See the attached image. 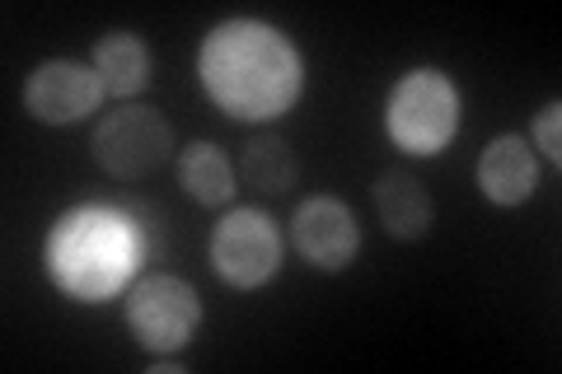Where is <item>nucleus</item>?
Here are the masks:
<instances>
[{
  "instance_id": "5",
  "label": "nucleus",
  "mask_w": 562,
  "mask_h": 374,
  "mask_svg": "<svg viewBox=\"0 0 562 374\" xmlns=\"http://www.w3.org/2000/svg\"><path fill=\"white\" fill-rule=\"evenodd\" d=\"M206 262L231 291H262L272 286L286 262V235L272 211L262 206H231L211 225Z\"/></svg>"
},
{
  "instance_id": "11",
  "label": "nucleus",
  "mask_w": 562,
  "mask_h": 374,
  "mask_svg": "<svg viewBox=\"0 0 562 374\" xmlns=\"http://www.w3.org/2000/svg\"><path fill=\"white\" fill-rule=\"evenodd\" d=\"M90 66H94V76L103 80V94L117 99V103H136L150 89V70H155L146 38L132 33V29L99 33L94 52H90Z\"/></svg>"
},
{
  "instance_id": "2",
  "label": "nucleus",
  "mask_w": 562,
  "mask_h": 374,
  "mask_svg": "<svg viewBox=\"0 0 562 374\" xmlns=\"http://www.w3.org/2000/svg\"><path fill=\"white\" fill-rule=\"evenodd\" d=\"M146 229L122 206L76 202L43 235V272L76 305H103L132 291L146 262Z\"/></svg>"
},
{
  "instance_id": "8",
  "label": "nucleus",
  "mask_w": 562,
  "mask_h": 374,
  "mask_svg": "<svg viewBox=\"0 0 562 374\" xmlns=\"http://www.w3.org/2000/svg\"><path fill=\"white\" fill-rule=\"evenodd\" d=\"M291 248L301 253L314 272L338 276L361 253V220L342 197L333 192H314L291 211Z\"/></svg>"
},
{
  "instance_id": "1",
  "label": "nucleus",
  "mask_w": 562,
  "mask_h": 374,
  "mask_svg": "<svg viewBox=\"0 0 562 374\" xmlns=\"http://www.w3.org/2000/svg\"><path fill=\"white\" fill-rule=\"evenodd\" d=\"M198 84L231 122L268 127L305 94V57L286 29L254 14L211 24L198 47Z\"/></svg>"
},
{
  "instance_id": "12",
  "label": "nucleus",
  "mask_w": 562,
  "mask_h": 374,
  "mask_svg": "<svg viewBox=\"0 0 562 374\" xmlns=\"http://www.w3.org/2000/svg\"><path fill=\"white\" fill-rule=\"evenodd\" d=\"M173 173H179V188L198 206H231L235 192H239L235 188L239 183L235 159L225 155L216 140H192L188 150H179V159H173Z\"/></svg>"
},
{
  "instance_id": "10",
  "label": "nucleus",
  "mask_w": 562,
  "mask_h": 374,
  "mask_svg": "<svg viewBox=\"0 0 562 374\" xmlns=\"http://www.w3.org/2000/svg\"><path fill=\"white\" fill-rule=\"evenodd\" d=\"M371 197H375V216L384 225V235H390L394 243H422L431 235L436 202H431V192H427L422 178L403 173V169H390V173L375 178Z\"/></svg>"
},
{
  "instance_id": "7",
  "label": "nucleus",
  "mask_w": 562,
  "mask_h": 374,
  "mask_svg": "<svg viewBox=\"0 0 562 374\" xmlns=\"http://www.w3.org/2000/svg\"><path fill=\"white\" fill-rule=\"evenodd\" d=\"M20 99L38 127H76V122H90L109 94H103V80L94 76L90 61L52 57L29 70Z\"/></svg>"
},
{
  "instance_id": "4",
  "label": "nucleus",
  "mask_w": 562,
  "mask_h": 374,
  "mask_svg": "<svg viewBox=\"0 0 562 374\" xmlns=\"http://www.w3.org/2000/svg\"><path fill=\"white\" fill-rule=\"evenodd\" d=\"M122 324L150 361H173L202 328V295L179 272H146L132 281Z\"/></svg>"
},
{
  "instance_id": "3",
  "label": "nucleus",
  "mask_w": 562,
  "mask_h": 374,
  "mask_svg": "<svg viewBox=\"0 0 562 374\" xmlns=\"http://www.w3.org/2000/svg\"><path fill=\"white\" fill-rule=\"evenodd\" d=\"M464 122V94L450 70L413 66L384 94V136L413 159H436L454 146Z\"/></svg>"
},
{
  "instance_id": "13",
  "label": "nucleus",
  "mask_w": 562,
  "mask_h": 374,
  "mask_svg": "<svg viewBox=\"0 0 562 374\" xmlns=\"http://www.w3.org/2000/svg\"><path fill=\"white\" fill-rule=\"evenodd\" d=\"M235 169L258 197H281V192H291L295 178H301V159H295V146L286 136L258 132V136L244 140V155H239Z\"/></svg>"
},
{
  "instance_id": "14",
  "label": "nucleus",
  "mask_w": 562,
  "mask_h": 374,
  "mask_svg": "<svg viewBox=\"0 0 562 374\" xmlns=\"http://www.w3.org/2000/svg\"><path fill=\"white\" fill-rule=\"evenodd\" d=\"M530 150L543 159L549 169H562V103L558 99H549L543 109L530 117Z\"/></svg>"
},
{
  "instance_id": "9",
  "label": "nucleus",
  "mask_w": 562,
  "mask_h": 374,
  "mask_svg": "<svg viewBox=\"0 0 562 374\" xmlns=\"http://www.w3.org/2000/svg\"><path fill=\"white\" fill-rule=\"evenodd\" d=\"M473 178H479V192L497 211H520L539 192V155L530 150L525 136L502 132V136L487 140Z\"/></svg>"
},
{
  "instance_id": "6",
  "label": "nucleus",
  "mask_w": 562,
  "mask_h": 374,
  "mask_svg": "<svg viewBox=\"0 0 562 374\" xmlns=\"http://www.w3.org/2000/svg\"><path fill=\"white\" fill-rule=\"evenodd\" d=\"M90 155L117 183H140V178L160 173L173 159V127L150 103H117L113 113L94 122Z\"/></svg>"
}]
</instances>
